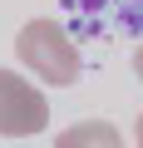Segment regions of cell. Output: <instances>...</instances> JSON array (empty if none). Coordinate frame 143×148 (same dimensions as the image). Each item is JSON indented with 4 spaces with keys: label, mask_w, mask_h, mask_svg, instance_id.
<instances>
[{
    "label": "cell",
    "mask_w": 143,
    "mask_h": 148,
    "mask_svg": "<svg viewBox=\"0 0 143 148\" xmlns=\"http://www.w3.org/2000/svg\"><path fill=\"white\" fill-rule=\"evenodd\" d=\"M133 74H138V84H143V45L133 49Z\"/></svg>",
    "instance_id": "obj_4"
},
{
    "label": "cell",
    "mask_w": 143,
    "mask_h": 148,
    "mask_svg": "<svg viewBox=\"0 0 143 148\" xmlns=\"http://www.w3.org/2000/svg\"><path fill=\"white\" fill-rule=\"evenodd\" d=\"M54 148H123V133L109 123V119H84V123H69Z\"/></svg>",
    "instance_id": "obj_3"
},
{
    "label": "cell",
    "mask_w": 143,
    "mask_h": 148,
    "mask_svg": "<svg viewBox=\"0 0 143 148\" xmlns=\"http://www.w3.org/2000/svg\"><path fill=\"white\" fill-rule=\"evenodd\" d=\"M133 138H138V148H143V114H138V123H133Z\"/></svg>",
    "instance_id": "obj_5"
},
{
    "label": "cell",
    "mask_w": 143,
    "mask_h": 148,
    "mask_svg": "<svg viewBox=\"0 0 143 148\" xmlns=\"http://www.w3.org/2000/svg\"><path fill=\"white\" fill-rule=\"evenodd\" d=\"M49 128V99L20 69H0V138H35Z\"/></svg>",
    "instance_id": "obj_2"
},
{
    "label": "cell",
    "mask_w": 143,
    "mask_h": 148,
    "mask_svg": "<svg viewBox=\"0 0 143 148\" xmlns=\"http://www.w3.org/2000/svg\"><path fill=\"white\" fill-rule=\"evenodd\" d=\"M15 54H20V69L35 74V79L49 84V89H74L79 74H84V59H79L74 40L59 30V20H44V15L20 25Z\"/></svg>",
    "instance_id": "obj_1"
}]
</instances>
